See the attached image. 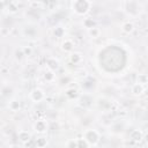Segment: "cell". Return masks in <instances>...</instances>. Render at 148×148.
Wrapping results in <instances>:
<instances>
[{
	"label": "cell",
	"mask_w": 148,
	"mask_h": 148,
	"mask_svg": "<svg viewBox=\"0 0 148 148\" xmlns=\"http://www.w3.org/2000/svg\"><path fill=\"white\" fill-rule=\"evenodd\" d=\"M91 5L92 3L88 0H76L72 2V9L77 15H86L90 10Z\"/></svg>",
	"instance_id": "cell-1"
},
{
	"label": "cell",
	"mask_w": 148,
	"mask_h": 148,
	"mask_svg": "<svg viewBox=\"0 0 148 148\" xmlns=\"http://www.w3.org/2000/svg\"><path fill=\"white\" fill-rule=\"evenodd\" d=\"M82 138L89 143V146H96L98 142H99V133L94 130V128H88V130H84L83 134H82Z\"/></svg>",
	"instance_id": "cell-2"
},
{
	"label": "cell",
	"mask_w": 148,
	"mask_h": 148,
	"mask_svg": "<svg viewBox=\"0 0 148 148\" xmlns=\"http://www.w3.org/2000/svg\"><path fill=\"white\" fill-rule=\"evenodd\" d=\"M29 97H30V99H31L32 102L39 103V102H42V101L45 98V94H44L43 89H40V88H35V89H32V90L30 91Z\"/></svg>",
	"instance_id": "cell-3"
},
{
	"label": "cell",
	"mask_w": 148,
	"mask_h": 148,
	"mask_svg": "<svg viewBox=\"0 0 148 148\" xmlns=\"http://www.w3.org/2000/svg\"><path fill=\"white\" fill-rule=\"evenodd\" d=\"M47 127H49L47 121L44 120V119H38V120H36L35 124H34V130H35L37 133H39V134L45 133V132L47 131Z\"/></svg>",
	"instance_id": "cell-4"
},
{
	"label": "cell",
	"mask_w": 148,
	"mask_h": 148,
	"mask_svg": "<svg viewBox=\"0 0 148 148\" xmlns=\"http://www.w3.org/2000/svg\"><path fill=\"white\" fill-rule=\"evenodd\" d=\"M46 67H47V69H50L52 72H56V71H58L60 68V62H59L58 59L51 57V58H49L46 60Z\"/></svg>",
	"instance_id": "cell-5"
},
{
	"label": "cell",
	"mask_w": 148,
	"mask_h": 148,
	"mask_svg": "<svg viewBox=\"0 0 148 148\" xmlns=\"http://www.w3.org/2000/svg\"><path fill=\"white\" fill-rule=\"evenodd\" d=\"M130 139L133 141V142H141L143 140V133L140 131V130H133L131 133H130Z\"/></svg>",
	"instance_id": "cell-6"
},
{
	"label": "cell",
	"mask_w": 148,
	"mask_h": 148,
	"mask_svg": "<svg viewBox=\"0 0 148 148\" xmlns=\"http://www.w3.org/2000/svg\"><path fill=\"white\" fill-rule=\"evenodd\" d=\"M61 50L64 51V52H73V50H74V43H73V40L72 39H65V40H62V43H61Z\"/></svg>",
	"instance_id": "cell-7"
},
{
	"label": "cell",
	"mask_w": 148,
	"mask_h": 148,
	"mask_svg": "<svg viewBox=\"0 0 148 148\" xmlns=\"http://www.w3.org/2000/svg\"><path fill=\"white\" fill-rule=\"evenodd\" d=\"M17 138H18V140H20L22 143H27L28 141L31 140V134H30L28 131H25V130H21V131H18V133H17Z\"/></svg>",
	"instance_id": "cell-8"
},
{
	"label": "cell",
	"mask_w": 148,
	"mask_h": 148,
	"mask_svg": "<svg viewBox=\"0 0 148 148\" xmlns=\"http://www.w3.org/2000/svg\"><path fill=\"white\" fill-rule=\"evenodd\" d=\"M145 91V86L142 84H139V83H134L132 87H131V92L134 95V96H141Z\"/></svg>",
	"instance_id": "cell-9"
},
{
	"label": "cell",
	"mask_w": 148,
	"mask_h": 148,
	"mask_svg": "<svg viewBox=\"0 0 148 148\" xmlns=\"http://www.w3.org/2000/svg\"><path fill=\"white\" fill-rule=\"evenodd\" d=\"M121 30H123V32H125V34H127V35L132 34V32L134 31V24H133V22H132V21H126V22H124V23L121 24Z\"/></svg>",
	"instance_id": "cell-10"
},
{
	"label": "cell",
	"mask_w": 148,
	"mask_h": 148,
	"mask_svg": "<svg viewBox=\"0 0 148 148\" xmlns=\"http://www.w3.org/2000/svg\"><path fill=\"white\" fill-rule=\"evenodd\" d=\"M69 61L74 65H77L82 61V54L80 52H72L69 54Z\"/></svg>",
	"instance_id": "cell-11"
},
{
	"label": "cell",
	"mask_w": 148,
	"mask_h": 148,
	"mask_svg": "<svg viewBox=\"0 0 148 148\" xmlns=\"http://www.w3.org/2000/svg\"><path fill=\"white\" fill-rule=\"evenodd\" d=\"M8 108H9L10 111L17 112V111L21 110V102H20L18 99H12V101H9V103H8Z\"/></svg>",
	"instance_id": "cell-12"
},
{
	"label": "cell",
	"mask_w": 148,
	"mask_h": 148,
	"mask_svg": "<svg viewBox=\"0 0 148 148\" xmlns=\"http://www.w3.org/2000/svg\"><path fill=\"white\" fill-rule=\"evenodd\" d=\"M35 143H36V148H46L49 141H47V139L45 136L42 135V136H39V138H37L35 140Z\"/></svg>",
	"instance_id": "cell-13"
},
{
	"label": "cell",
	"mask_w": 148,
	"mask_h": 148,
	"mask_svg": "<svg viewBox=\"0 0 148 148\" xmlns=\"http://www.w3.org/2000/svg\"><path fill=\"white\" fill-rule=\"evenodd\" d=\"M17 10H18V5H17V2L10 1V2L7 3V12H8L9 14H15V13H17Z\"/></svg>",
	"instance_id": "cell-14"
},
{
	"label": "cell",
	"mask_w": 148,
	"mask_h": 148,
	"mask_svg": "<svg viewBox=\"0 0 148 148\" xmlns=\"http://www.w3.org/2000/svg\"><path fill=\"white\" fill-rule=\"evenodd\" d=\"M65 95H66L67 98H69V99H74V98L77 97L79 92H77V90L74 89V88H68V89L65 91Z\"/></svg>",
	"instance_id": "cell-15"
},
{
	"label": "cell",
	"mask_w": 148,
	"mask_h": 148,
	"mask_svg": "<svg viewBox=\"0 0 148 148\" xmlns=\"http://www.w3.org/2000/svg\"><path fill=\"white\" fill-rule=\"evenodd\" d=\"M83 27H84L86 29L90 30L91 28L96 27V22H95L92 18H90V17H86V18L83 20Z\"/></svg>",
	"instance_id": "cell-16"
},
{
	"label": "cell",
	"mask_w": 148,
	"mask_h": 148,
	"mask_svg": "<svg viewBox=\"0 0 148 148\" xmlns=\"http://www.w3.org/2000/svg\"><path fill=\"white\" fill-rule=\"evenodd\" d=\"M88 34H89V36H90L91 38H98V37L101 36V29L96 25V27L91 28L90 30H88Z\"/></svg>",
	"instance_id": "cell-17"
},
{
	"label": "cell",
	"mask_w": 148,
	"mask_h": 148,
	"mask_svg": "<svg viewBox=\"0 0 148 148\" xmlns=\"http://www.w3.org/2000/svg\"><path fill=\"white\" fill-rule=\"evenodd\" d=\"M56 77V72H52L50 69H47L45 73H44V79L46 82H52Z\"/></svg>",
	"instance_id": "cell-18"
},
{
	"label": "cell",
	"mask_w": 148,
	"mask_h": 148,
	"mask_svg": "<svg viewBox=\"0 0 148 148\" xmlns=\"http://www.w3.org/2000/svg\"><path fill=\"white\" fill-rule=\"evenodd\" d=\"M136 83L142 84V86L147 84L148 83V75L147 74H139L136 76Z\"/></svg>",
	"instance_id": "cell-19"
},
{
	"label": "cell",
	"mask_w": 148,
	"mask_h": 148,
	"mask_svg": "<svg viewBox=\"0 0 148 148\" xmlns=\"http://www.w3.org/2000/svg\"><path fill=\"white\" fill-rule=\"evenodd\" d=\"M53 35L56 37H64L65 36V29L62 27H57L53 30Z\"/></svg>",
	"instance_id": "cell-20"
},
{
	"label": "cell",
	"mask_w": 148,
	"mask_h": 148,
	"mask_svg": "<svg viewBox=\"0 0 148 148\" xmlns=\"http://www.w3.org/2000/svg\"><path fill=\"white\" fill-rule=\"evenodd\" d=\"M66 148H77V139H71L66 142Z\"/></svg>",
	"instance_id": "cell-21"
},
{
	"label": "cell",
	"mask_w": 148,
	"mask_h": 148,
	"mask_svg": "<svg viewBox=\"0 0 148 148\" xmlns=\"http://www.w3.org/2000/svg\"><path fill=\"white\" fill-rule=\"evenodd\" d=\"M89 147H90L89 143H88L83 138L77 139V148H89Z\"/></svg>",
	"instance_id": "cell-22"
},
{
	"label": "cell",
	"mask_w": 148,
	"mask_h": 148,
	"mask_svg": "<svg viewBox=\"0 0 148 148\" xmlns=\"http://www.w3.org/2000/svg\"><path fill=\"white\" fill-rule=\"evenodd\" d=\"M21 49H22V51H23V53H24V57H29V56L32 54V49H31L30 46H23V47H21Z\"/></svg>",
	"instance_id": "cell-23"
},
{
	"label": "cell",
	"mask_w": 148,
	"mask_h": 148,
	"mask_svg": "<svg viewBox=\"0 0 148 148\" xmlns=\"http://www.w3.org/2000/svg\"><path fill=\"white\" fill-rule=\"evenodd\" d=\"M15 57H16V59H18V60H21V59L24 57V53H23L22 49H20V50H16V51H15Z\"/></svg>",
	"instance_id": "cell-24"
},
{
	"label": "cell",
	"mask_w": 148,
	"mask_h": 148,
	"mask_svg": "<svg viewBox=\"0 0 148 148\" xmlns=\"http://www.w3.org/2000/svg\"><path fill=\"white\" fill-rule=\"evenodd\" d=\"M24 146H25V148H36V143H35V141H32V140H30V141H28L27 143H24Z\"/></svg>",
	"instance_id": "cell-25"
},
{
	"label": "cell",
	"mask_w": 148,
	"mask_h": 148,
	"mask_svg": "<svg viewBox=\"0 0 148 148\" xmlns=\"http://www.w3.org/2000/svg\"><path fill=\"white\" fill-rule=\"evenodd\" d=\"M143 141L146 142V145H148V132L146 134H143Z\"/></svg>",
	"instance_id": "cell-26"
},
{
	"label": "cell",
	"mask_w": 148,
	"mask_h": 148,
	"mask_svg": "<svg viewBox=\"0 0 148 148\" xmlns=\"http://www.w3.org/2000/svg\"><path fill=\"white\" fill-rule=\"evenodd\" d=\"M9 148H22V147L18 145H12V146H9Z\"/></svg>",
	"instance_id": "cell-27"
},
{
	"label": "cell",
	"mask_w": 148,
	"mask_h": 148,
	"mask_svg": "<svg viewBox=\"0 0 148 148\" xmlns=\"http://www.w3.org/2000/svg\"><path fill=\"white\" fill-rule=\"evenodd\" d=\"M147 22H148V17H147Z\"/></svg>",
	"instance_id": "cell-28"
}]
</instances>
